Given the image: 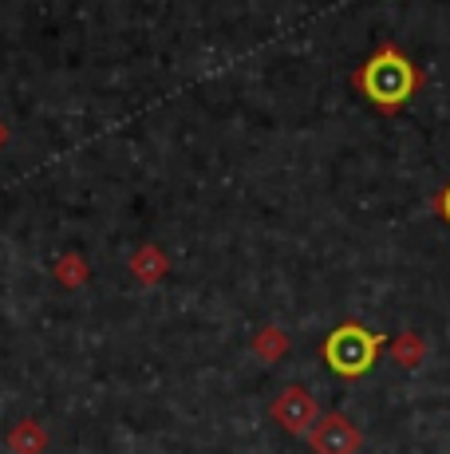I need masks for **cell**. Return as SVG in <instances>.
Returning a JSON list of instances; mask_svg holds the SVG:
<instances>
[{
    "label": "cell",
    "mask_w": 450,
    "mask_h": 454,
    "mask_svg": "<svg viewBox=\"0 0 450 454\" xmlns=\"http://www.w3.org/2000/svg\"><path fill=\"white\" fill-rule=\"evenodd\" d=\"M127 269H131V277L143 285V289H154V285L170 273V257H167V249H162V246L143 241V246L127 257Z\"/></svg>",
    "instance_id": "5"
},
{
    "label": "cell",
    "mask_w": 450,
    "mask_h": 454,
    "mask_svg": "<svg viewBox=\"0 0 450 454\" xmlns=\"http://www.w3.org/2000/svg\"><path fill=\"white\" fill-rule=\"evenodd\" d=\"M427 336H419V332H400V336L392 340V360L400 364L403 372H415L427 364Z\"/></svg>",
    "instance_id": "8"
},
{
    "label": "cell",
    "mask_w": 450,
    "mask_h": 454,
    "mask_svg": "<svg viewBox=\"0 0 450 454\" xmlns=\"http://www.w3.org/2000/svg\"><path fill=\"white\" fill-rule=\"evenodd\" d=\"M51 273H56V281L64 285L67 293L83 289V285L91 281V265H88V257H83V253H59L56 265H51Z\"/></svg>",
    "instance_id": "9"
},
{
    "label": "cell",
    "mask_w": 450,
    "mask_h": 454,
    "mask_svg": "<svg viewBox=\"0 0 450 454\" xmlns=\"http://www.w3.org/2000/svg\"><path fill=\"white\" fill-rule=\"evenodd\" d=\"M305 439H308V450L313 454H360V447H363V431L340 411L320 415Z\"/></svg>",
    "instance_id": "4"
},
{
    "label": "cell",
    "mask_w": 450,
    "mask_h": 454,
    "mask_svg": "<svg viewBox=\"0 0 450 454\" xmlns=\"http://www.w3.org/2000/svg\"><path fill=\"white\" fill-rule=\"evenodd\" d=\"M379 348H384V336H376L371 328H363L360 320H344V325H336L324 336L320 356H324V364L336 375H344V380H360V375L371 372Z\"/></svg>",
    "instance_id": "2"
},
{
    "label": "cell",
    "mask_w": 450,
    "mask_h": 454,
    "mask_svg": "<svg viewBox=\"0 0 450 454\" xmlns=\"http://www.w3.org/2000/svg\"><path fill=\"white\" fill-rule=\"evenodd\" d=\"M253 356L261 364H281L284 356H289V348H292V340H289V332H284L281 325H265V328H257V336H253Z\"/></svg>",
    "instance_id": "7"
},
{
    "label": "cell",
    "mask_w": 450,
    "mask_h": 454,
    "mask_svg": "<svg viewBox=\"0 0 450 454\" xmlns=\"http://www.w3.org/2000/svg\"><path fill=\"white\" fill-rule=\"evenodd\" d=\"M431 209H435V214H438V217H443V222L450 225V182H446L443 190H438L435 198H431Z\"/></svg>",
    "instance_id": "10"
},
{
    "label": "cell",
    "mask_w": 450,
    "mask_h": 454,
    "mask_svg": "<svg viewBox=\"0 0 450 454\" xmlns=\"http://www.w3.org/2000/svg\"><path fill=\"white\" fill-rule=\"evenodd\" d=\"M8 143H12V130H8V123H4V119H0V151H4Z\"/></svg>",
    "instance_id": "11"
},
{
    "label": "cell",
    "mask_w": 450,
    "mask_h": 454,
    "mask_svg": "<svg viewBox=\"0 0 450 454\" xmlns=\"http://www.w3.org/2000/svg\"><path fill=\"white\" fill-rule=\"evenodd\" d=\"M352 83L360 87V95L371 107H379L384 115H395V111H403L407 103L423 91L427 75H423V67H415L395 43H379L356 72H352Z\"/></svg>",
    "instance_id": "1"
},
{
    "label": "cell",
    "mask_w": 450,
    "mask_h": 454,
    "mask_svg": "<svg viewBox=\"0 0 450 454\" xmlns=\"http://www.w3.org/2000/svg\"><path fill=\"white\" fill-rule=\"evenodd\" d=\"M48 442H51V434L40 419H16V423L8 427L4 447L12 454H48Z\"/></svg>",
    "instance_id": "6"
},
{
    "label": "cell",
    "mask_w": 450,
    "mask_h": 454,
    "mask_svg": "<svg viewBox=\"0 0 450 454\" xmlns=\"http://www.w3.org/2000/svg\"><path fill=\"white\" fill-rule=\"evenodd\" d=\"M269 419L289 434H308L313 423L320 419V407H316L313 391H308L305 383H289V387L269 403Z\"/></svg>",
    "instance_id": "3"
}]
</instances>
